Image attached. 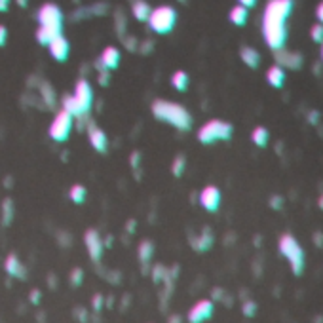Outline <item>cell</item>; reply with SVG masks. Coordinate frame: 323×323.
Wrapping results in <instances>:
<instances>
[{"label": "cell", "mask_w": 323, "mask_h": 323, "mask_svg": "<svg viewBox=\"0 0 323 323\" xmlns=\"http://www.w3.org/2000/svg\"><path fill=\"white\" fill-rule=\"evenodd\" d=\"M293 12L291 0H270L264 8L263 15V34L266 46L274 52H280L287 40V27L285 21Z\"/></svg>", "instance_id": "cell-1"}, {"label": "cell", "mask_w": 323, "mask_h": 323, "mask_svg": "<svg viewBox=\"0 0 323 323\" xmlns=\"http://www.w3.org/2000/svg\"><path fill=\"white\" fill-rule=\"evenodd\" d=\"M150 110H152V116L156 120L166 122L169 126H173L179 131H190L192 129V124H194V118L189 112V108L179 105V103L173 101H166V99H156L152 105H150Z\"/></svg>", "instance_id": "cell-2"}, {"label": "cell", "mask_w": 323, "mask_h": 323, "mask_svg": "<svg viewBox=\"0 0 323 323\" xmlns=\"http://www.w3.org/2000/svg\"><path fill=\"white\" fill-rule=\"evenodd\" d=\"M148 29L156 34L171 33L177 25V10L173 6H158L152 8L148 17Z\"/></svg>", "instance_id": "cell-3"}, {"label": "cell", "mask_w": 323, "mask_h": 323, "mask_svg": "<svg viewBox=\"0 0 323 323\" xmlns=\"http://www.w3.org/2000/svg\"><path fill=\"white\" fill-rule=\"evenodd\" d=\"M234 133V128L232 124L224 120H209L205 122L202 128L198 129V141L202 145H211V143L217 141H228L230 137Z\"/></svg>", "instance_id": "cell-4"}, {"label": "cell", "mask_w": 323, "mask_h": 323, "mask_svg": "<svg viewBox=\"0 0 323 323\" xmlns=\"http://www.w3.org/2000/svg\"><path fill=\"white\" fill-rule=\"evenodd\" d=\"M280 253H282L291 264V270L295 276H301L304 270V249L291 234H282L280 238Z\"/></svg>", "instance_id": "cell-5"}, {"label": "cell", "mask_w": 323, "mask_h": 323, "mask_svg": "<svg viewBox=\"0 0 323 323\" xmlns=\"http://www.w3.org/2000/svg\"><path fill=\"white\" fill-rule=\"evenodd\" d=\"M36 19H38V27L50 29L57 34H63V12L54 2L42 4L38 14H36Z\"/></svg>", "instance_id": "cell-6"}, {"label": "cell", "mask_w": 323, "mask_h": 323, "mask_svg": "<svg viewBox=\"0 0 323 323\" xmlns=\"http://www.w3.org/2000/svg\"><path fill=\"white\" fill-rule=\"evenodd\" d=\"M73 124H74L73 116L68 114V112H65V110H59L54 120H52V124H50L48 133H50V137L55 143H65L68 139L71 131H73Z\"/></svg>", "instance_id": "cell-7"}, {"label": "cell", "mask_w": 323, "mask_h": 323, "mask_svg": "<svg viewBox=\"0 0 323 323\" xmlns=\"http://www.w3.org/2000/svg\"><path fill=\"white\" fill-rule=\"evenodd\" d=\"M73 97H74V101H76V105H78V108H80L82 116L86 118V116L89 114V110H91V105H94V89H91V84H89L86 78L76 80Z\"/></svg>", "instance_id": "cell-8"}, {"label": "cell", "mask_w": 323, "mask_h": 323, "mask_svg": "<svg viewBox=\"0 0 323 323\" xmlns=\"http://www.w3.org/2000/svg\"><path fill=\"white\" fill-rule=\"evenodd\" d=\"M120 50L116 46H107L101 52V55L95 59V67H97V73H103V71H114L118 65H120Z\"/></svg>", "instance_id": "cell-9"}, {"label": "cell", "mask_w": 323, "mask_h": 323, "mask_svg": "<svg viewBox=\"0 0 323 323\" xmlns=\"http://www.w3.org/2000/svg\"><path fill=\"white\" fill-rule=\"evenodd\" d=\"M84 243H86L89 259L94 263H99L103 257V249H105V243H103V238L99 236V232L95 228H88L84 234Z\"/></svg>", "instance_id": "cell-10"}, {"label": "cell", "mask_w": 323, "mask_h": 323, "mask_svg": "<svg viewBox=\"0 0 323 323\" xmlns=\"http://www.w3.org/2000/svg\"><path fill=\"white\" fill-rule=\"evenodd\" d=\"M213 312H215L213 303L209 298H202L189 310V316L187 317H189V323H205L209 317L213 316Z\"/></svg>", "instance_id": "cell-11"}, {"label": "cell", "mask_w": 323, "mask_h": 323, "mask_svg": "<svg viewBox=\"0 0 323 323\" xmlns=\"http://www.w3.org/2000/svg\"><path fill=\"white\" fill-rule=\"evenodd\" d=\"M86 133H88V141H89V145H91V148L97 150V152H101V154H105V152L108 150L107 133H105L97 124H94V122H88Z\"/></svg>", "instance_id": "cell-12"}, {"label": "cell", "mask_w": 323, "mask_h": 323, "mask_svg": "<svg viewBox=\"0 0 323 323\" xmlns=\"http://www.w3.org/2000/svg\"><path fill=\"white\" fill-rule=\"evenodd\" d=\"M200 205L209 213H215L219 205H221V190L215 184H207L203 187L200 192Z\"/></svg>", "instance_id": "cell-13"}, {"label": "cell", "mask_w": 323, "mask_h": 323, "mask_svg": "<svg viewBox=\"0 0 323 323\" xmlns=\"http://www.w3.org/2000/svg\"><path fill=\"white\" fill-rule=\"evenodd\" d=\"M274 57L278 61V67H282L283 71L285 68H291V71H298L303 67L304 57L296 52H285V50H280V52H274Z\"/></svg>", "instance_id": "cell-14"}, {"label": "cell", "mask_w": 323, "mask_h": 323, "mask_svg": "<svg viewBox=\"0 0 323 323\" xmlns=\"http://www.w3.org/2000/svg\"><path fill=\"white\" fill-rule=\"evenodd\" d=\"M50 55L54 57L55 61H59V63H63V61L68 59V54H71V44H68V40L63 36V34H59L57 38H55L52 44H50Z\"/></svg>", "instance_id": "cell-15"}, {"label": "cell", "mask_w": 323, "mask_h": 323, "mask_svg": "<svg viewBox=\"0 0 323 323\" xmlns=\"http://www.w3.org/2000/svg\"><path fill=\"white\" fill-rule=\"evenodd\" d=\"M215 242V236L211 232V228H202V232L198 236H192L190 238V243H192V247H194L198 253H205L207 249H211V245Z\"/></svg>", "instance_id": "cell-16"}, {"label": "cell", "mask_w": 323, "mask_h": 323, "mask_svg": "<svg viewBox=\"0 0 323 323\" xmlns=\"http://www.w3.org/2000/svg\"><path fill=\"white\" fill-rule=\"evenodd\" d=\"M4 270H6V272L12 278H19V280H25V276H27V268L23 266L21 259L15 255V253H10V255L6 257V261H4Z\"/></svg>", "instance_id": "cell-17"}, {"label": "cell", "mask_w": 323, "mask_h": 323, "mask_svg": "<svg viewBox=\"0 0 323 323\" xmlns=\"http://www.w3.org/2000/svg\"><path fill=\"white\" fill-rule=\"evenodd\" d=\"M240 59L249 68H257L261 65V54L251 46H243L242 50H240Z\"/></svg>", "instance_id": "cell-18"}, {"label": "cell", "mask_w": 323, "mask_h": 323, "mask_svg": "<svg viewBox=\"0 0 323 323\" xmlns=\"http://www.w3.org/2000/svg\"><path fill=\"white\" fill-rule=\"evenodd\" d=\"M150 12H152V8L145 0H135L131 4V14H133L135 19L141 21V23H147L148 17H150Z\"/></svg>", "instance_id": "cell-19"}, {"label": "cell", "mask_w": 323, "mask_h": 323, "mask_svg": "<svg viewBox=\"0 0 323 323\" xmlns=\"http://www.w3.org/2000/svg\"><path fill=\"white\" fill-rule=\"evenodd\" d=\"M266 82H268L272 88H283L285 84V71L278 65H272V67L266 71Z\"/></svg>", "instance_id": "cell-20"}, {"label": "cell", "mask_w": 323, "mask_h": 323, "mask_svg": "<svg viewBox=\"0 0 323 323\" xmlns=\"http://www.w3.org/2000/svg\"><path fill=\"white\" fill-rule=\"evenodd\" d=\"M15 215V205L12 198H4L2 203H0V217H2V224L4 226H10L12 221H14Z\"/></svg>", "instance_id": "cell-21"}, {"label": "cell", "mask_w": 323, "mask_h": 323, "mask_svg": "<svg viewBox=\"0 0 323 323\" xmlns=\"http://www.w3.org/2000/svg\"><path fill=\"white\" fill-rule=\"evenodd\" d=\"M61 110H65V112H68V114L73 116V118H84L80 112V108H78V105H76V101H74L73 94H67L61 97Z\"/></svg>", "instance_id": "cell-22"}, {"label": "cell", "mask_w": 323, "mask_h": 323, "mask_svg": "<svg viewBox=\"0 0 323 323\" xmlns=\"http://www.w3.org/2000/svg\"><path fill=\"white\" fill-rule=\"evenodd\" d=\"M137 257H139V261H141L145 266H148L150 259L154 257V243L150 242V240H143V242L139 243V247H137Z\"/></svg>", "instance_id": "cell-23"}, {"label": "cell", "mask_w": 323, "mask_h": 323, "mask_svg": "<svg viewBox=\"0 0 323 323\" xmlns=\"http://www.w3.org/2000/svg\"><path fill=\"white\" fill-rule=\"evenodd\" d=\"M247 17H249V12H247L245 8L240 6V4H236L228 14V19L234 23L236 27H243V25L247 23Z\"/></svg>", "instance_id": "cell-24"}, {"label": "cell", "mask_w": 323, "mask_h": 323, "mask_svg": "<svg viewBox=\"0 0 323 323\" xmlns=\"http://www.w3.org/2000/svg\"><path fill=\"white\" fill-rule=\"evenodd\" d=\"M189 74L184 73V71H175V73L171 74V86L177 89V91H187L189 89Z\"/></svg>", "instance_id": "cell-25"}, {"label": "cell", "mask_w": 323, "mask_h": 323, "mask_svg": "<svg viewBox=\"0 0 323 323\" xmlns=\"http://www.w3.org/2000/svg\"><path fill=\"white\" fill-rule=\"evenodd\" d=\"M68 198H71V202L76 203V205H82V203L86 202V198H88V190L84 184H73L71 190H68Z\"/></svg>", "instance_id": "cell-26"}, {"label": "cell", "mask_w": 323, "mask_h": 323, "mask_svg": "<svg viewBox=\"0 0 323 323\" xmlns=\"http://www.w3.org/2000/svg\"><path fill=\"white\" fill-rule=\"evenodd\" d=\"M251 141L255 143L257 147L264 148L266 145H268V141H270L268 129L264 128V126H259V128H255V129H253V133H251Z\"/></svg>", "instance_id": "cell-27"}, {"label": "cell", "mask_w": 323, "mask_h": 323, "mask_svg": "<svg viewBox=\"0 0 323 323\" xmlns=\"http://www.w3.org/2000/svg\"><path fill=\"white\" fill-rule=\"evenodd\" d=\"M40 94H42V99H44V103H46L48 107L50 108L55 107V103H57V95H55V89L52 88V84H50V82H42Z\"/></svg>", "instance_id": "cell-28"}, {"label": "cell", "mask_w": 323, "mask_h": 323, "mask_svg": "<svg viewBox=\"0 0 323 323\" xmlns=\"http://www.w3.org/2000/svg\"><path fill=\"white\" fill-rule=\"evenodd\" d=\"M59 34L57 33H54V31H50V29H44V27H38L36 29V40H38V44L40 46H50L52 42L57 38Z\"/></svg>", "instance_id": "cell-29"}, {"label": "cell", "mask_w": 323, "mask_h": 323, "mask_svg": "<svg viewBox=\"0 0 323 323\" xmlns=\"http://www.w3.org/2000/svg\"><path fill=\"white\" fill-rule=\"evenodd\" d=\"M184 169H187V158H184V154H177L173 164H171V173L175 177H181Z\"/></svg>", "instance_id": "cell-30"}, {"label": "cell", "mask_w": 323, "mask_h": 323, "mask_svg": "<svg viewBox=\"0 0 323 323\" xmlns=\"http://www.w3.org/2000/svg\"><path fill=\"white\" fill-rule=\"evenodd\" d=\"M310 36H312V40L316 42V44H323V25L314 23L312 29H310Z\"/></svg>", "instance_id": "cell-31"}, {"label": "cell", "mask_w": 323, "mask_h": 323, "mask_svg": "<svg viewBox=\"0 0 323 323\" xmlns=\"http://www.w3.org/2000/svg\"><path fill=\"white\" fill-rule=\"evenodd\" d=\"M82 282H84V270L82 268L71 270V285H73V287H78V285H82Z\"/></svg>", "instance_id": "cell-32"}, {"label": "cell", "mask_w": 323, "mask_h": 323, "mask_svg": "<svg viewBox=\"0 0 323 323\" xmlns=\"http://www.w3.org/2000/svg\"><path fill=\"white\" fill-rule=\"evenodd\" d=\"M168 276V270L164 268L161 264H156L154 268H152V280H154L156 283H160L161 278H166Z\"/></svg>", "instance_id": "cell-33"}, {"label": "cell", "mask_w": 323, "mask_h": 323, "mask_svg": "<svg viewBox=\"0 0 323 323\" xmlns=\"http://www.w3.org/2000/svg\"><path fill=\"white\" fill-rule=\"evenodd\" d=\"M243 314L247 317H253L255 316V312H257V304L253 303V301H247V303H243Z\"/></svg>", "instance_id": "cell-34"}, {"label": "cell", "mask_w": 323, "mask_h": 323, "mask_svg": "<svg viewBox=\"0 0 323 323\" xmlns=\"http://www.w3.org/2000/svg\"><path fill=\"white\" fill-rule=\"evenodd\" d=\"M282 205H283V198L282 196H272L270 198V207L272 209H282Z\"/></svg>", "instance_id": "cell-35"}, {"label": "cell", "mask_w": 323, "mask_h": 323, "mask_svg": "<svg viewBox=\"0 0 323 323\" xmlns=\"http://www.w3.org/2000/svg\"><path fill=\"white\" fill-rule=\"evenodd\" d=\"M97 80H99V84H101V86H108V82H110V73H108V71H103V73H99V78H97Z\"/></svg>", "instance_id": "cell-36"}, {"label": "cell", "mask_w": 323, "mask_h": 323, "mask_svg": "<svg viewBox=\"0 0 323 323\" xmlns=\"http://www.w3.org/2000/svg\"><path fill=\"white\" fill-rule=\"evenodd\" d=\"M139 161H141V152H139V150H133V152H131V168L137 169Z\"/></svg>", "instance_id": "cell-37"}, {"label": "cell", "mask_w": 323, "mask_h": 323, "mask_svg": "<svg viewBox=\"0 0 323 323\" xmlns=\"http://www.w3.org/2000/svg\"><path fill=\"white\" fill-rule=\"evenodd\" d=\"M6 42H8V29L4 25H0V48L6 46Z\"/></svg>", "instance_id": "cell-38"}, {"label": "cell", "mask_w": 323, "mask_h": 323, "mask_svg": "<svg viewBox=\"0 0 323 323\" xmlns=\"http://www.w3.org/2000/svg\"><path fill=\"white\" fill-rule=\"evenodd\" d=\"M91 304H94L95 312H99V310L103 308V295H95L94 301H91Z\"/></svg>", "instance_id": "cell-39"}, {"label": "cell", "mask_w": 323, "mask_h": 323, "mask_svg": "<svg viewBox=\"0 0 323 323\" xmlns=\"http://www.w3.org/2000/svg\"><path fill=\"white\" fill-rule=\"evenodd\" d=\"M29 298H31V303H33V304H38V303H40V291L33 289V291H31V295H29Z\"/></svg>", "instance_id": "cell-40"}, {"label": "cell", "mask_w": 323, "mask_h": 323, "mask_svg": "<svg viewBox=\"0 0 323 323\" xmlns=\"http://www.w3.org/2000/svg\"><path fill=\"white\" fill-rule=\"evenodd\" d=\"M308 122H310V124H317V122H319V112H317V110H310V112H308Z\"/></svg>", "instance_id": "cell-41"}, {"label": "cell", "mask_w": 323, "mask_h": 323, "mask_svg": "<svg viewBox=\"0 0 323 323\" xmlns=\"http://www.w3.org/2000/svg\"><path fill=\"white\" fill-rule=\"evenodd\" d=\"M316 17H317V21H319V25H323V0L316 8Z\"/></svg>", "instance_id": "cell-42"}, {"label": "cell", "mask_w": 323, "mask_h": 323, "mask_svg": "<svg viewBox=\"0 0 323 323\" xmlns=\"http://www.w3.org/2000/svg\"><path fill=\"white\" fill-rule=\"evenodd\" d=\"M314 243H316L317 247H323V232H316L314 234Z\"/></svg>", "instance_id": "cell-43"}, {"label": "cell", "mask_w": 323, "mask_h": 323, "mask_svg": "<svg viewBox=\"0 0 323 323\" xmlns=\"http://www.w3.org/2000/svg\"><path fill=\"white\" fill-rule=\"evenodd\" d=\"M240 6L247 10V8H255V6H257V2H255V0H242V2H240Z\"/></svg>", "instance_id": "cell-44"}, {"label": "cell", "mask_w": 323, "mask_h": 323, "mask_svg": "<svg viewBox=\"0 0 323 323\" xmlns=\"http://www.w3.org/2000/svg\"><path fill=\"white\" fill-rule=\"evenodd\" d=\"M10 2H8V0H0V12H8V10H10Z\"/></svg>", "instance_id": "cell-45"}, {"label": "cell", "mask_w": 323, "mask_h": 323, "mask_svg": "<svg viewBox=\"0 0 323 323\" xmlns=\"http://www.w3.org/2000/svg\"><path fill=\"white\" fill-rule=\"evenodd\" d=\"M168 323H181V316H169V319H168Z\"/></svg>", "instance_id": "cell-46"}, {"label": "cell", "mask_w": 323, "mask_h": 323, "mask_svg": "<svg viewBox=\"0 0 323 323\" xmlns=\"http://www.w3.org/2000/svg\"><path fill=\"white\" fill-rule=\"evenodd\" d=\"M154 46V44H152V42L148 40V42H145V46H143V54H148V50H150V48Z\"/></svg>", "instance_id": "cell-47"}, {"label": "cell", "mask_w": 323, "mask_h": 323, "mask_svg": "<svg viewBox=\"0 0 323 323\" xmlns=\"http://www.w3.org/2000/svg\"><path fill=\"white\" fill-rule=\"evenodd\" d=\"M133 228H135V221L131 219V221H129V224H128V230H129V232H133Z\"/></svg>", "instance_id": "cell-48"}, {"label": "cell", "mask_w": 323, "mask_h": 323, "mask_svg": "<svg viewBox=\"0 0 323 323\" xmlns=\"http://www.w3.org/2000/svg\"><path fill=\"white\" fill-rule=\"evenodd\" d=\"M317 205H319V209H323V194L319 196V200H317Z\"/></svg>", "instance_id": "cell-49"}, {"label": "cell", "mask_w": 323, "mask_h": 323, "mask_svg": "<svg viewBox=\"0 0 323 323\" xmlns=\"http://www.w3.org/2000/svg\"><path fill=\"white\" fill-rule=\"evenodd\" d=\"M321 61H323V44H321Z\"/></svg>", "instance_id": "cell-50"}]
</instances>
